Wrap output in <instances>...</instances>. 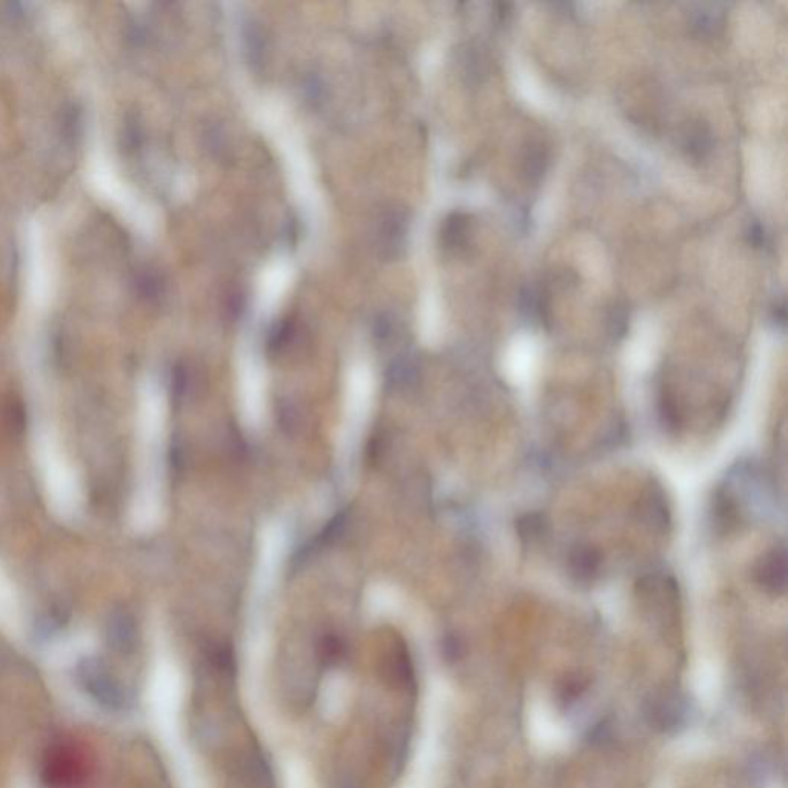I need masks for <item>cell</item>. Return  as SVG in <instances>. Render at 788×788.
Returning a JSON list of instances; mask_svg holds the SVG:
<instances>
[{
  "label": "cell",
  "instance_id": "obj_7",
  "mask_svg": "<svg viewBox=\"0 0 788 788\" xmlns=\"http://www.w3.org/2000/svg\"><path fill=\"white\" fill-rule=\"evenodd\" d=\"M602 567V554L585 542H577L567 556V568L575 583L579 585H591L599 577Z\"/></svg>",
  "mask_w": 788,
  "mask_h": 788
},
{
  "label": "cell",
  "instance_id": "obj_2",
  "mask_svg": "<svg viewBox=\"0 0 788 788\" xmlns=\"http://www.w3.org/2000/svg\"><path fill=\"white\" fill-rule=\"evenodd\" d=\"M376 398V381L367 365H356L344 382L342 418L336 437V460L342 483L353 479L359 460L365 431L370 422Z\"/></svg>",
  "mask_w": 788,
  "mask_h": 788
},
{
  "label": "cell",
  "instance_id": "obj_5",
  "mask_svg": "<svg viewBox=\"0 0 788 788\" xmlns=\"http://www.w3.org/2000/svg\"><path fill=\"white\" fill-rule=\"evenodd\" d=\"M645 719L658 731H677L687 722V702L681 694L662 693L653 696L644 707Z\"/></svg>",
  "mask_w": 788,
  "mask_h": 788
},
{
  "label": "cell",
  "instance_id": "obj_15",
  "mask_svg": "<svg viewBox=\"0 0 788 788\" xmlns=\"http://www.w3.org/2000/svg\"><path fill=\"white\" fill-rule=\"evenodd\" d=\"M644 514L656 531L667 533L671 529V508L662 490L650 489L644 502Z\"/></svg>",
  "mask_w": 788,
  "mask_h": 788
},
{
  "label": "cell",
  "instance_id": "obj_22",
  "mask_svg": "<svg viewBox=\"0 0 788 788\" xmlns=\"http://www.w3.org/2000/svg\"><path fill=\"white\" fill-rule=\"evenodd\" d=\"M135 287L139 290V293L145 297H154L159 293V290H162V283H160L159 277L145 273V274L137 277Z\"/></svg>",
  "mask_w": 788,
  "mask_h": 788
},
{
  "label": "cell",
  "instance_id": "obj_9",
  "mask_svg": "<svg viewBox=\"0 0 788 788\" xmlns=\"http://www.w3.org/2000/svg\"><path fill=\"white\" fill-rule=\"evenodd\" d=\"M406 233L408 219L404 210L394 208L383 214L377 236L385 258H398L406 248Z\"/></svg>",
  "mask_w": 788,
  "mask_h": 788
},
{
  "label": "cell",
  "instance_id": "obj_18",
  "mask_svg": "<svg viewBox=\"0 0 788 788\" xmlns=\"http://www.w3.org/2000/svg\"><path fill=\"white\" fill-rule=\"evenodd\" d=\"M367 606L375 614H389L400 606L399 590L387 583H377L368 590Z\"/></svg>",
  "mask_w": 788,
  "mask_h": 788
},
{
  "label": "cell",
  "instance_id": "obj_23",
  "mask_svg": "<svg viewBox=\"0 0 788 788\" xmlns=\"http://www.w3.org/2000/svg\"><path fill=\"white\" fill-rule=\"evenodd\" d=\"M746 239L753 248H762L765 245V228L759 220H753L748 224L746 231Z\"/></svg>",
  "mask_w": 788,
  "mask_h": 788
},
{
  "label": "cell",
  "instance_id": "obj_20",
  "mask_svg": "<svg viewBox=\"0 0 788 788\" xmlns=\"http://www.w3.org/2000/svg\"><path fill=\"white\" fill-rule=\"evenodd\" d=\"M630 314L624 304H616L608 314V331L613 339H622L629 331Z\"/></svg>",
  "mask_w": 788,
  "mask_h": 788
},
{
  "label": "cell",
  "instance_id": "obj_19",
  "mask_svg": "<svg viewBox=\"0 0 788 788\" xmlns=\"http://www.w3.org/2000/svg\"><path fill=\"white\" fill-rule=\"evenodd\" d=\"M18 612L16 596L8 577L0 570V619L2 621H12Z\"/></svg>",
  "mask_w": 788,
  "mask_h": 788
},
{
  "label": "cell",
  "instance_id": "obj_1",
  "mask_svg": "<svg viewBox=\"0 0 788 788\" xmlns=\"http://www.w3.org/2000/svg\"><path fill=\"white\" fill-rule=\"evenodd\" d=\"M166 400L158 382H143L137 412V483L131 506V525L150 533L164 518V456Z\"/></svg>",
  "mask_w": 788,
  "mask_h": 788
},
{
  "label": "cell",
  "instance_id": "obj_12",
  "mask_svg": "<svg viewBox=\"0 0 788 788\" xmlns=\"http://www.w3.org/2000/svg\"><path fill=\"white\" fill-rule=\"evenodd\" d=\"M713 131L706 122L702 120H693L684 128L683 135H681V147L685 156L691 160H704L708 154L712 153Z\"/></svg>",
  "mask_w": 788,
  "mask_h": 788
},
{
  "label": "cell",
  "instance_id": "obj_8",
  "mask_svg": "<svg viewBox=\"0 0 788 788\" xmlns=\"http://www.w3.org/2000/svg\"><path fill=\"white\" fill-rule=\"evenodd\" d=\"M708 516L715 533L718 535H729L733 529H738L741 522V510L729 487H718L712 494Z\"/></svg>",
  "mask_w": 788,
  "mask_h": 788
},
{
  "label": "cell",
  "instance_id": "obj_13",
  "mask_svg": "<svg viewBox=\"0 0 788 788\" xmlns=\"http://www.w3.org/2000/svg\"><path fill=\"white\" fill-rule=\"evenodd\" d=\"M470 236V219L462 212L448 214L442 224V247L448 251H460L467 245Z\"/></svg>",
  "mask_w": 788,
  "mask_h": 788
},
{
  "label": "cell",
  "instance_id": "obj_21",
  "mask_svg": "<svg viewBox=\"0 0 788 788\" xmlns=\"http://www.w3.org/2000/svg\"><path fill=\"white\" fill-rule=\"evenodd\" d=\"M62 127H64L66 139L71 142L74 141L77 135H79V128H81V112H79L77 106L71 105L66 110Z\"/></svg>",
  "mask_w": 788,
  "mask_h": 788
},
{
  "label": "cell",
  "instance_id": "obj_16",
  "mask_svg": "<svg viewBox=\"0 0 788 788\" xmlns=\"http://www.w3.org/2000/svg\"><path fill=\"white\" fill-rule=\"evenodd\" d=\"M548 151L541 142H529L521 156V171L529 183L541 182L547 173Z\"/></svg>",
  "mask_w": 788,
  "mask_h": 788
},
{
  "label": "cell",
  "instance_id": "obj_11",
  "mask_svg": "<svg viewBox=\"0 0 788 788\" xmlns=\"http://www.w3.org/2000/svg\"><path fill=\"white\" fill-rule=\"evenodd\" d=\"M725 12L719 5H699L690 12V33L698 39H715L723 31Z\"/></svg>",
  "mask_w": 788,
  "mask_h": 788
},
{
  "label": "cell",
  "instance_id": "obj_6",
  "mask_svg": "<svg viewBox=\"0 0 788 788\" xmlns=\"http://www.w3.org/2000/svg\"><path fill=\"white\" fill-rule=\"evenodd\" d=\"M754 583L770 596H783L787 591L788 558L784 544L775 545L759 558L754 565Z\"/></svg>",
  "mask_w": 788,
  "mask_h": 788
},
{
  "label": "cell",
  "instance_id": "obj_3",
  "mask_svg": "<svg viewBox=\"0 0 788 788\" xmlns=\"http://www.w3.org/2000/svg\"><path fill=\"white\" fill-rule=\"evenodd\" d=\"M37 452L51 506L62 516H71L73 512H76L79 487L70 464L60 453L58 442L50 435L42 436L39 439Z\"/></svg>",
  "mask_w": 788,
  "mask_h": 788
},
{
  "label": "cell",
  "instance_id": "obj_10",
  "mask_svg": "<svg viewBox=\"0 0 788 788\" xmlns=\"http://www.w3.org/2000/svg\"><path fill=\"white\" fill-rule=\"evenodd\" d=\"M518 310L521 318L529 325H547L550 321V304L547 291L536 283H525L519 290Z\"/></svg>",
  "mask_w": 788,
  "mask_h": 788
},
{
  "label": "cell",
  "instance_id": "obj_17",
  "mask_svg": "<svg viewBox=\"0 0 788 788\" xmlns=\"http://www.w3.org/2000/svg\"><path fill=\"white\" fill-rule=\"evenodd\" d=\"M656 412H658V421L661 427L670 433L676 435L677 431L683 427L684 418L683 412L679 408L675 394L671 393L667 387H662L656 399Z\"/></svg>",
  "mask_w": 788,
  "mask_h": 788
},
{
  "label": "cell",
  "instance_id": "obj_25",
  "mask_svg": "<svg viewBox=\"0 0 788 788\" xmlns=\"http://www.w3.org/2000/svg\"><path fill=\"white\" fill-rule=\"evenodd\" d=\"M512 14V5L510 4H496L494 5V16L498 18L499 22H506V19Z\"/></svg>",
  "mask_w": 788,
  "mask_h": 788
},
{
  "label": "cell",
  "instance_id": "obj_24",
  "mask_svg": "<svg viewBox=\"0 0 788 788\" xmlns=\"http://www.w3.org/2000/svg\"><path fill=\"white\" fill-rule=\"evenodd\" d=\"M771 321L779 328H785V324H787V306H785L784 300L776 302L771 308Z\"/></svg>",
  "mask_w": 788,
  "mask_h": 788
},
{
  "label": "cell",
  "instance_id": "obj_14",
  "mask_svg": "<svg viewBox=\"0 0 788 788\" xmlns=\"http://www.w3.org/2000/svg\"><path fill=\"white\" fill-rule=\"evenodd\" d=\"M548 524L545 513L531 510L519 514L514 521V531L524 545H535L547 536Z\"/></svg>",
  "mask_w": 788,
  "mask_h": 788
},
{
  "label": "cell",
  "instance_id": "obj_4",
  "mask_svg": "<svg viewBox=\"0 0 788 788\" xmlns=\"http://www.w3.org/2000/svg\"><path fill=\"white\" fill-rule=\"evenodd\" d=\"M237 406L242 424L262 429L268 412V382L259 362L250 359L242 365L237 379Z\"/></svg>",
  "mask_w": 788,
  "mask_h": 788
}]
</instances>
